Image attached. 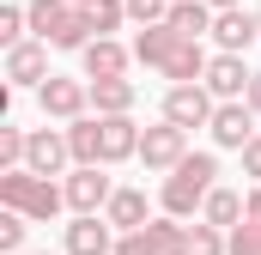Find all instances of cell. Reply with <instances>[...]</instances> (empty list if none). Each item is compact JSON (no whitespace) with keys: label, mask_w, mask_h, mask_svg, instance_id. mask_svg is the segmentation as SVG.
Returning a JSON list of instances; mask_svg holds the SVG:
<instances>
[{"label":"cell","mask_w":261,"mask_h":255,"mask_svg":"<svg viewBox=\"0 0 261 255\" xmlns=\"http://www.w3.org/2000/svg\"><path fill=\"white\" fill-rule=\"evenodd\" d=\"M255 24H261V12H255Z\"/></svg>","instance_id":"obj_33"},{"label":"cell","mask_w":261,"mask_h":255,"mask_svg":"<svg viewBox=\"0 0 261 255\" xmlns=\"http://www.w3.org/2000/svg\"><path fill=\"white\" fill-rule=\"evenodd\" d=\"M116 255H189V225H176V219H152L146 231H128Z\"/></svg>","instance_id":"obj_5"},{"label":"cell","mask_w":261,"mask_h":255,"mask_svg":"<svg viewBox=\"0 0 261 255\" xmlns=\"http://www.w3.org/2000/svg\"><path fill=\"white\" fill-rule=\"evenodd\" d=\"M206 6H213V12H231V6H243V0H206Z\"/></svg>","instance_id":"obj_32"},{"label":"cell","mask_w":261,"mask_h":255,"mask_svg":"<svg viewBox=\"0 0 261 255\" xmlns=\"http://www.w3.org/2000/svg\"><path fill=\"white\" fill-rule=\"evenodd\" d=\"M189 255H225V231H213L206 219L189 225Z\"/></svg>","instance_id":"obj_27"},{"label":"cell","mask_w":261,"mask_h":255,"mask_svg":"<svg viewBox=\"0 0 261 255\" xmlns=\"http://www.w3.org/2000/svg\"><path fill=\"white\" fill-rule=\"evenodd\" d=\"M213 176H219V158H213V152H189V158H182V164L164 176V189H158L164 219H189L195 207H206V194L219 189Z\"/></svg>","instance_id":"obj_2"},{"label":"cell","mask_w":261,"mask_h":255,"mask_svg":"<svg viewBox=\"0 0 261 255\" xmlns=\"http://www.w3.org/2000/svg\"><path fill=\"white\" fill-rule=\"evenodd\" d=\"M134 97H140L134 79H103V85H91V110H97V116H128Z\"/></svg>","instance_id":"obj_21"},{"label":"cell","mask_w":261,"mask_h":255,"mask_svg":"<svg viewBox=\"0 0 261 255\" xmlns=\"http://www.w3.org/2000/svg\"><path fill=\"white\" fill-rule=\"evenodd\" d=\"M140 134H146V128L134 122V116H97V146H103V164L140 158Z\"/></svg>","instance_id":"obj_11"},{"label":"cell","mask_w":261,"mask_h":255,"mask_svg":"<svg viewBox=\"0 0 261 255\" xmlns=\"http://www.w3.org/2000/svg\"><path fill=\"white\" fill-rule=\"evenodd\" d=\"M122 6H128V18L140 24V31H152V24L170 18V0H122Z\"/></svg>","instance_id":"obj_26"},{"label":"cell","mask_w":261,"mask_h":255,"mask_svg":"<svg viewBox=\"0 0 261 255\" xmlns=\"http://www.w3.org/2000/svg\"><path fill=\"white\" fill-rule=\"evenodd\" d=\"M225 255H261V189L243 194V225L225 237Z\"/></svg>","instance_id":"obj_18"},{"label":"cell","mask_w":261,"mask_h":255,"mask_svg":"<svg viewBox=\"0 0 261 255\" xmlns=\"http://www.w3.org/2000/svg\"><path fill=\"white\" fill-rule=\"evenodd\" d=\"M61 189H67V207H73L79 219H91V213L110 207V194H116V189H110V176H103V164H79Z\"/></svg>","instance_id":"obj_9"},{"label":"cell","mask_w":261,"mask_h":255,"mask_svg":"<svg viewBox=\"0 0 261 255\" xmlns=\"http://www.w3.org/2000/svg\"><path fill=\"white\" fill-rule=\"evenodd\" d=\"M6 79L12 85H49L55 73H49V43H18V49H6Z\"/></svg>","instance_id":"obj_13"},{"label":"cell","mask_w":261,"mask_h":255,"mask_svg":"<svg viewBox=\"0 0 261 255\" xmlns=\"http://www.w3.org/2000/svg\"><path fill=\"white\" fill-rule=\"evenodd\" d=\"M0 207H6V213H24V219H37V225H49L67 207V189H55V183L37 176V170H0Z\"/></svg>","instance_id":"obj_4"},{"label":"cell","mask_w":261,"mask_h":255,"mask_svg":"<svg viewBox=\"0 0 261 255\" xmlns=\"http://www.w3.org/2000/svg\"><path fill=\"white\" fill-rule=\"evenodd\" d=\"M200 213H206V225H213V231H237V225H243V194H231V189H213Z\"/></svg>","instance_id":"obj_22"},{"label":"cell","mask_w":261,"mask_h":255,"mask_svg":"<svg viewBox=\"0 0 261 255\" xmlns=\"http://www.w3.org/2000/svg\"><path fill=\"white\" fill-rule=\"evenodd\" d=\"M43 255H49V249H43Z\"/></svg>","instance_id":"obj_34"},{"label":"cell","mask_w":261,"mask_h":255,"mask_svg":"<svg viewBox=\"0 0 261 255\" xmlns=\"http://www.w3.org/2000/svg\"><path fill=\"white\" fill-rule=\"evenodd\" d=\"M164 24H170L176 37H189V43H200V37L213 31V6H206V0H176Z\"/></svg>","instance_id":"obj_20"},{"label":"cell","mask_w":261,"mask_h":255,"mask_svg":"<svg viewBox=\"0 0 261 255\" xmlns=\"http://www.w3.org/2000/svg\"><path fill=\"white\" fill-rule=\"evenodd\" d=\"M243 104H249V110H255V116H261V73H255V79H249V97H243Z\"/></svg>","instance_id":"obj_31"},{"label":"cell","mask_w":261,"mask_h":255,"mask_svg":"<svg viewBox=\"0 0 261 255\" xmlns=\"http://www.w3.org/2000/svg\"><path fill=\"white\" fill-rule=\"evenodd\" d=\"M24 213H0V255H18V243H24Z\"/></svg>","instance_id":"obj_29"},{"label":"cell","mask_w":261,"mask_h":255,"mask_svg":"<svg viewBox=\"0 0 261 255\" xmlns=\"http://www.w3.org/2000/svg\"><path fill=\"white\" fill-rule=\"evenodd\" d=\"M219 146H231V152H243L249 140H255V110L249 104H219L213 110V128H206Z\"/></svg>","instance_id":"obj_14"},{"label":"cell","mask_w":261,"mask_h":255,"mask_svg":"<svg viewBox=\"0 0 261 255\" xmlns=\"http://www.w3.org/2000/svg\"><path fill=\"white\" fill-rule=\"evenodd\" d=\"M213 110H219V97L206 85H170L164 91V122H176L182 134L189 128H213Z\"/></svg>","instance_id":"obj_6"},{"label":"cell","mask_w":261,"mask_h":255,"mask_svg":"<svg viewBox=\"0 0 261 255\" xmlns=\"http://www.w3.org/2000/svg\"><path fill=\"white\" fill-rule=\"evenodd\" d=\"M79 12L91 18V31H97V37H110V31L128 18V6H122V0H79Z\"/></svg>","instance_id":"obj_24"},{"label":"cell","mask_w":261,"mask_h":255,"mask_svg":"<svg viewBox=\"0 0 261 255\" xmlns=\"http://www.w3.org/2000/svg\"><path fill=\"white\" fill-rule=\"evenodd\" d=\"M67 152H73V164H103V146H97V116L67 122Z\"/></svg>","instance_id":"obj_23"},{"label":"cell","mask_w":261,"mask_h":255,"mask_svg":"<svg viewBox=\"0 0 261 255\" xmlns=\"http://www.w3.org/2000/svg\"><path fill=\"white\" fill-rule=\"evenodd\" d=\"M140 158H146V170H176L182 158H189V134L176 122H158L140 134Z\"/></svg>","instance_id":"obj_8"},{"label":"cell","mask_w":261,"mask_h":255,"mask_svg":"<svg viewBox=\"0 0 261 255\" xmlns=\"http://www.w3.org/2000/svg\"><path fill=\"white\" fill-rule=\"evenodd\" d=\"M103 219L122 225V237H128V231H146V225H152L146 194H140V189H116V194H110V207H103Z\"/></svg>","instance_id":"obj_19"},{"label":"cell","mask_w":261,"mask_h":255,"mask_svg":"<svg viewBox=\"0 0 261 255\" xmlns=\"http://www.w3.org/2000/svg\"><path fill=\"white\" fill-rule=\"evenodd\" d=\"M37 104H43V116H55V122H85V110H91V85L55 73V79L37 91Z\"/></svg>","instance_id":"obj_7"},{"label":"cell","mask_w":261,"mask_h":255,"mask_svg":"<svg viewBox=\"0 0 261 255\" xmlns=\"http://www.w3.org/2000/svg\"><path fill=\"white\" fill-rule=\"evenodd\" d=\"M67 255H116V231H110V219H73L67 225Z\"/></svg>","instance_id":"obj_17"},{"label":"cell","mask_w":261,"mask_h":255,"mask_svg":"<svg viewBox=\"0 0 261 255\" xmlns=\"http://www.w3.org/2000/svg\"><path fill=\"white\" fill-rule=\"evenodd\" d=\"M255 37H261L255 12H243V6H231V12H213V43H219V55H243Z\"/></svg>","instance_id":"obj_12"},{"label":"cell","mask_w":261,"mask_h":255,"mask_svg":"<svg viewBox=\"0 0 261 255\" xmlns=\"http://www.w3.org/2000/svg\"><path fill=\"white\" fill-rule=\"evenodd\" d=\"M243 176H249V183L261 189V134L249 140V146H243Z\"/></svg>","instance_id":"obj_30"},{"label":"cell","mask_w":261,"mask_h":255,"mask_svg":"<svg viewBox=\"0 0 261 255\" xmlns=\"http://www.w3.org/2000/svg\"><path fill=\"white\" fill-rule=\"evenodd\" d=\"M85 55V79L91 85H103V79H128V49L116 43V37H97L91 49H79Z\"/></svg>","instance_id":"obj_16"},{"label":"cell","mask_w":261,"mask_h":255,"mask_svg":"<svg viewBox=\"0 0 261 255\" xmlns=\"http://www.w3.org/2000/svg\"><path fill=\"white\" fill-rule=\"evenodd\" d=\"M24 18H31L37 43H49V49H91V43H97V31H91V18L79 12V0H31Z\"/></svg>","instance_id":"obj_3"},{"label":"cell","mask_w":261,"mask_h":255,"mask_svg":"<svg viewBox=\"0 0 261 255\" xmlns=\"http://www.w3.org/2000/svg\"><path fill=\"white\" fill-rule=\"evenodd\" d=\"M249 79H255V73L243 67V55H213V67H206L200 85H206L219 104H243V97H249Z\"/></svg>","instance_id":"obj_10"},{"label":"cell","mask_w":261,"mask_h":255,"mask_svg":"<svg viewBox=\"0 0 261 255\" xmlns=\"http://www.w3.org/2000/svg\"><path fill=\"white\" fill-rule=\"evenodd\" d=\"M134 61L158 67L170 85H200V79H206V67H213V55H206L200 43H189V37H176L170 24H152V31H140V37H134Z\"/></svg>","instance_id":"obj_1"},{"label":"cell","mask_w":261,"mask_h":255,"mask_svg":"<svg viewBox=\"0 0 261 255\" xmlns=\"http://www.w3.org/2000/svg\"><path fill=\"white\" fill-rule=\"evenodd\" d=\"M24 152H31V134L24 128H0V170H24Z\"/></svg>","instance_id":"obj_25"},{"label":"cell","mask_w":261,"mask_h":255,"mask_svg":"<svg viewBox=\"0 0 261 255\" xmlns=\"http://www.w3.org/2000/svg\"><path fill=\"white\" fill-rule=\"evenodd\" d=\"M67 158H73V152H67V134L37 128V134H31V152H24V170H37V176H61Z\"/></svg>","instance_id":"obj_15"},{"label":"cell","mask_w":261,"mask_h":255,"mask_svg":"<svg viewBox=\"0 0 261 255\" xmlns=\"http://www.w3.org/2000/svg\"><path fill=\"white\" fill-rule=\"evenodd\" d=\"M24 31H31L24 6H0V43H6V49H18V43H24Z\"/></svg>","instance_id":"obj_28"}]
</instances>
